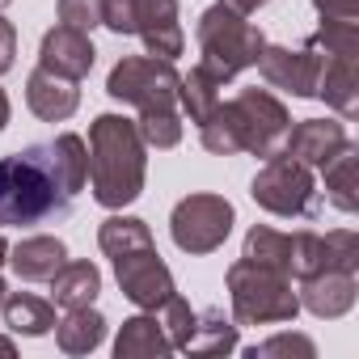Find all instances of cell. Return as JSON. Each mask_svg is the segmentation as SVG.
I'll list each match as a JSON object with an SVG mask.
<instances>
[{
  "mask_svg": "<svg viewBox=\"0 0 359 359\" xmlns=\"http://www.w3.org/2000/svg\"><path fill=\"white\" fill-rule=\"evenodd\" d=\"M229 351H237V325L224 317V309L199 313L187 338V355H229Z\"/></svg>",
  "mask_w": 359,
  "mask_h": 359,
  "instance_id": "cell-24",
  "label": "cell"
},
{
  "mask_svg": "<svg viewBox=\"0 0 359 359\" xmlns=\"http://www.w3.org/2000/svg\"><path fill=\"white\" fill-rule=\"evenodd\" d=\"M355 165H359L355 144L338 148V152L321 165V177H325V199H330L338 212H346V216L359 208V177H355Z\"/></svg>",
  "mask_w": 359,
  "mask_h": 359,
  "instance_id": "cell-23",
  "label": "cell"
},
{
  "mask_svg": "<svg viewBox=\"0 0 359 359\" xmlns=\"http://www.w3.org/2000/svg\"><path fill=\"white\" fill-rule=\"evenodd\" d=\"M0 317L13 334H26V338H43L55 330V304L30 292H9L5 304H0Z\"/></svg>",
  "mask_w": 359,
  "mask_h": 359,
  "instance_id": "cell-20",
  "label": "cell"
},
{
  "mask_svg": "<svg viewBox=\"0 0 359 359\" xmlns=\"http://www.w3.org/2000/svg\"><path fill=\"white\" fill-rule=\"evenodd\" d=\"M26 106H30L43 123H64V118L76 114L81 89H76V81H68V76H55V72H47V68H34L30 81H26Z\"/></svg>",
  "mask_w": 359,
  "mask_h": 359,
  "instance_id": "cell-16",
  "label": "cell"
},
{
  "mask_svg": "<svg viewBox=\"0 0 359 359\" xmlns=\"http://www.w3.org/2000/svg\"><path fill=\"white\" fill-rule=\"evenodd\" d=\"M102 338H106V317L93 304L68 309V317L55 321V342H60L64 355H89V351L102 346Z\"/></svg>",
  "mask_w": 359,
  "mask_h": 359,
  "instance_id": "cell-22",
  "label": "cell"
},
{
  "mask_svg": "<svg viewBox=\"0 0 359 359\" xmlns=\"http://www.w3.org/2000/svg\"><path fill=\"white\" fill-rule=\"evenodd\" d=\"M64 262H68V245H64L60 237H47V233L9 245V266H13V275L26 279V283H47Z\"/></svg>",
  "mask_w": 359,
  "mask_h": 359,
  "instance_id": "cell-18",
  "label": "cell"
},
{
  "mask_svg": "<svg viewBox=\"0 0 359 359\" xmlns=\"http://www.w3.org/2000/svg\"><path fill=\"white\" fill-rule=\"evenodd\" d=\"M97 51L89 43V34L72 30V26H55L43 34V47H39V68L55 72V76H68V81H85L89 68H93Z\"/></svg>",
  "mask_w": 359,
  "mask_h": 359,
  "instance_id": "cell-13",
  "label": "cell"
},
{
  "mask_svg": "<svg viewBox=\"0 0 359 359\" xmlns=\"http://www.w3.org/2000/svg\"><path fill=\"white\" fill-rule=\"evenodd\" d=\"M317 64H321V55L304 43V47H262V55H258V72H262V81L271 85V89H287L292 97H317Z\"/></svg>",
  "mask_w": 359,
  "mask_h": 359,
  "instance_id": "cell-12",
  "label": "cell"
},
{
  "mask_svg": "<svg viewBox=\"0 0 359 359\" xmlns=\"http://www.w3.org/2000/svg\"><path fill=\"white\" fill-rule=\"evenodd\" d=\"M89 182V144L72 131L0 156V229L64 220Z\"/></svg>",
  "mask_w": 359,
  "mask_h": 359,
  "instance_id": "cell-1",
  "label": "cell"
},
{
  "mask_svg": "<svg viewBox=\"0 0 359 359\" xmlns=\"http://www.w3.org/2000/svg\"><path fill=\"white\" fill-rule=\"evenodd\" d=\"M325 245V271H359V233L334 229L321 237Z\"/></svg>",
  "mask_w": 359,
  "mask_h": 359,
  "instance_id": "cell-28",
  "label": "cell"
},
{
  "mask_svg": "<svg viewBox=\"0 0 359 359\" xmlns=\"http://www.w3.org/2000/svg\"><path fill=\"white\" fill-rule=\"evenodd\" d=\"M355 271H317L309 279H300V309H309L321 321L346 317L355 309Z\"/></svg>",
  "mask_w": 359,
  "mask_h": 359,
  "instance_id": "cell-14",
  "label": "cell"
},
{
  "mask_svg": "<svg viewBox=\"0 0 359 359\" xmlns=\"http://www.w3.org/2000/svg\"><path fill=\"white\" fill-rule=\"evenodd\" d=\"M97 245H102V254L114 262V279H118L123 296H127L135 309L156 313V309L177 292V287H173V275H169V266L161 262L156 241H152V233H148L144 220H135V216H110V220H102Z\"/></svg>",
  "mask_w": 359,
  "mask_h": 359,
  "instance_id": "cell-4",
  "label": "cell"
},
{
  "mask_svg": "<svg viewBox=\"0 0 359 359\" xmlns=\"http://www.w3.org/2000/svg\"><path fill=\"white\" fill-rule=\"evenodd\" d=\"M220 5H229L233 13H241V18H250V13H258L262 5H271V0H220Z\"/></svg>",
  "mask_w": 359,
  "mask_h": 359,
  "instance_id": "cell-33",
  "label": "cell"
},
{
  "mask_svg": "<svg viewBox=\"0 0 359 359\" xmlns=\"http://www.w3.org/2000/svg\"><path fill=\"white\" fill-rule=\"evenodd\" d=\"M5 127H9V93L0 89V131H5Z\"/></svg>",
  "mask_w": 359,
  "mask_h": 359,
  "instance_id": "cell-34",
  "label": "cell"
},
{
  "mask_svg": "<svg viewBox=\"0 0 359 359\" xmlns=\"http://www.w3.org/2000/svg\"><path fill=\"white\" fill-rule=\"evenodd\" d=\"M229 300L241 325H279V321H296L300 313V296L292 292V279L254 258H237L229 266Z\"/></svg>",
  "mask_w": 359,
  "mask_h": 359,
  "instance_id": "cell-6",
  "label": "cell"
},
{
  "mask_svg": "<svg viewBox=\"0 0 359 359\" xmlns=\"http://www.w3.org/2000/svg\"><path fill=\"white\" fill-rule=\"evenodd\" d=\"M156 317H161V330H165V338H169V346L173 351H187V338H191V330H195V309L182 300V296H169L161 309H156Z\"/></svg>",
  "mask_w": 359,
  "mask_h": 359,
  "instance_id": "cell-26",
  "label": "cell"
},
{
  "mask_svg": "<svg viewBox=\"0 0 359 359\" xmlns=\"http://www.w3.org/2000/svg\"><path fill=\"white\" fill-rule=\"evenodd\" d=\"M321 22H359V0H313Z\"/></svg>",
  "mask_w": 359,
  "mask_h": 359,
  "instance_id": "cell-31",
  "label": "cell"
},
{
  "mask_svg": "<svg viewBox=\"0 0 359 359\" xmlns=\"http://www.w3.org/2000/svg\"><path fill=\"white\" fill-rule=\"evenodd\" d=\"M5 262H9V241L0 237V266H5Z\"/></svg>",
  "mask_w": 359,
  "mask_h": 359,
  "instance_id": "cell-36",
  "label": "cell"
},
{
  "mask_svg": "<svg viewBox=\"0 0 359 359\" xmlns=\"http://www.w3.org/2000/svg\"><path fill=\"white\" fill-rule=\"evenodd\" d=\"M173 346L161 330V317L156 313H140V317H127L118 338H114V355L118 359H165Z\"/></svg>",
  "mask_w": 359,
  "mask_h": 359,
  "instance_id": "cell-19",
  "label": "cell"
},
{
  "mask_svg": "<svg viewBox=\"0 0 359 359\" xmlns=\"http://www.w3.org/2000/svg\"><path fill=\"white\" fill-rule=\"evenodd\" d=\"M5 296H9V287H5V279H0V304H5Z\"/></svg>",
  "mask_w": 359,
  "mask_h": 359,
  "instance_id": "cell-37",
  "label": "cell"
},
{
  "mask_svg": "<svg viewBox=\"0 0 359 359\" xmlns=\"http://www.w3.org/2000/svg\"><path fill=\"white\" fill-rule=\"evenodd\" d=\"M55 9H60V26H72L81 34L102 26V0H60Z\"/></svg>",
  "mask_w": 359,
  "mask_h": 359,
  "instance_id": "cell-30",
  "label": "cell"
},
{
  "mask_svg": "<svg viewBox=\"0 0 359 359\" xmlns=\"http://www.w3.org/2000/svg\"><path fill=\"white\" fill-rule=\"evenodd\" d=\"M351 144V135H346V127L338 123V118H304V123H296L292 131H287V140H283V152L287 156H296L300 165H309V169H321L338 148H346Z\"/></svg>",
  "mask_w": 359,
  "mask_h": 359,
  "instance_id": "cell-15",
  "label": "cell"
},
{
  "mask_svg": "<svg viewBox=\"0 0 359 359\" xmlns=\"http://www.w3.org/2000/svg\"><path fill=\"white\" fill-rule=\"evenodd\" d=\"M250 195L262 212L283 216V220H313L317 216V182H313V169L300 165L287 152L266 156V165L254 173Z\"/></svg>",
  "mask_w": 359,
  "mask_h": 359,
  "instance_id": "cell-9",
  "label": "cell"
},
{
  "mask_svg": "<svg viewBox=\"0 0 359 359\" xmlns=\"http://www.w3.org/2000/svg\"><path fill=\"white\" fill-rule=\"evenodd\" d=\"M241 258H254L287 279H309L317 271H325V245H321V233H279V229H266V224H254L245 233V254Z\"/></svg>",
  "mask_w": 359,
  "mask_h": 359,
  "instance_id": "cell-11",
  "label": "cell"
},
{
  "mask_svg": "<svg viewBox=\"0 0 359 359\" xmlns=\"http://www.w3.org/2000/svg\"><path fill=\"white\" fill-rule=\"evenodd\" d=\"M5 5H9V0H0V9H5Z\"/></svg>",
  "mask_w": 359,
  "mask_h": 359,
  "instance_id": "cell-38",
  "label": "cell"
},
{
  "mask_svg": "<svg viewBox=\"0 0 359 359\" xmlns=\"http://www.w3.org/2000/svg\"><path fill=\"white\" fill-rule=\"evenodd\" d=\"M0 355H5V359H13V355H18V346H13V338H0Z\"/></svg>",
  "mask_w": 359,
  "mask_h": 359,
  "instance_id": "cell-35",
  "label": "cell"
},
{
  "mask_svg": "<svg viewBox=\"0 0 359 359\" xmlns=\"http://www.w3.org/2000/svg\"><path fill=\"white\" fill-rule=\"evenodd\" d=\"M313 47V43H309ZM317 51V47H313ZM321 64H317V97L325 106H334L342 118H355L359 114V81H355V55H325L317 51Z\"/></svg>",
  "mask_w": 359,
  "mask_h": 359,
  "instance_id": "cell-17",
  "label": "cell"
},
{
  "mask_svg": "<svg viewBox=\"0 0 359 359\" xmlns=\"http://www.w3.org/2000/svg\"><path fill=\"white\" fill-rule=\"evenodd\" d=\"M195 39H199V51H203L199 68H208L220 85H229V81H237L245 68H254L258 55H262V47H266L262 30H258L250 18L233 13L229 5L203 9V18H199V26H195Z\"/></svg>",
  "mask_w": 359,
  "mask_h": 359,
  "instance_id": "cell-5",
  "label": "cell"
},
{
  "mask_svg": "<svg viewBox=\"0 0 359 359\" xmlns=\"http://www.w3.org/2000/svg\"><path fill=\"white\" fill-rule=\"evenodd\" d=\"M13 60H18V30L0 18V76L13 68Z\"/></svg>",
  "mask_w": 359,
  "mask_h": 359,
  "instance_id": "cell-32",
  "label": "cell"
},
{
  "mask_svg": "<svg viewBox=\"0 0 359 359\" xmlns=\"http://www.w3.org/2000/svg\"><path fill=\"white\" fill-rule=\"evenodd\" d=\"M177 85H182V76H177L173 60L161 55H127L106 76V93L114 102L135 106L140 118L177 114Z\"/></svg>",
  "mask_w": 359,
  "mask_h": 359,
  "instance_id": "cell-7",
  "label": "cell"
},
{
  "mask_svg": "<svg viewBox=\"0 0 359 359\" xmlns=\"http://www.w3.org/2000/svg\"><path fill=\"white\" fill-rule=\"evenodd\" d=\"M220 81L208 72V68H191L187 76H182V85H177V106H182L187 114H191V123L199 127L216 106H220Z\"/></svg>",
  "mask_w": 359,
  "mask_h": 359,
  "instance_id": "cell-25",
  "label": "cell"
},
{
  "mask_svg": "<svg viewBox=\"0 0 359 359\" xmlns=\"http://www.w3.org/2000/svg\"><path fill=\"white\" fill-rule=\"evenodd\" d=\"M102 26L140 39L144 51L161 60H177L187 47L182 22H177V0H102Z\"/></svg>",
  "mask_w": 359,
  "mask_h": 359,
  "instance_id": "cell-8",
  "label": "cell"
},
{
  "mask_svg": "<svg viewBox=\"0 0 359 359\" xmlns=\"http://www.w3.org/2000/svg\"><path fill=\"white\" fill-rule=\"evenodd\" d=\"M148 173V144L135 131V118L97 114L89 127V187L93 199L110 212L127 208L144 191Z\"/></svg>",
  "mask_w": 359,
  "mask_h": 359,
  "instance_id": "cell-3",
  "label": "cell"
},
{
  "mask_svg": "<svg viewBox=\"0 0 359 359\" xmlns=\"http://www.w3.org/2000/svg\"><path fill=\"white\" fill-rule=\"evenodd\" d=\"M287 131H292V114L266 89H241L229 102L220 97V106L199 123V140L216 156L250 152V156H262L266 161V156L283 152Z\"/></svg>",
  "mask_w": 359,
  "mask_h": 359,
  "instance_id": "cell-2",
  "label": "cell"
},
{
  "mask_svg": "<svg viewBox=\"0 0 359 359\" xmlns=\"http://www.w3.org/2000/svg\"><path fill=\"white\" fill-rule=\"evenodd\" d=\"M237 224V212L224 195H187L169 216V237L182 254H216Z\"/></svg>",
  "mask_w": 359,
  "mask_h": 359,
  "instance_id": "cell-10",
  "label": "cell"
},
{
  "mask_svg": "<svg viewBox=\"0 0 359 359\" xmlns=\"http://www.w3.org/2000/svg\"><path fill=\"white\" fill-rule=\"evenodd\" d=\"M309 43L325 55H355L359 60V22H321V30Z\"/></svg>",
  "mask_w": 359,
  "mask_h": 359,
  "instance_id": "cell-27",
  "label": "cell"
},
{
  "mask_svg": "<svg viewBox=\"0 0 359 359\" xmlns=\"http://www.w3.org/2000/svg\"><path fill=\"white\" fill-rule=\"evenodd\" d=\"M245 355H250V359H271V355H300V359H313L317 346H313V338H304V334H275V338H266V342H254Z\"/></svg>",
  "mask_w": 359,
  "mask_h": 359,
  "instance_id": "cell-29",
  "label": "cell"
},
{
  "mask_svg": "<svg viewBox=\"0 0 359 359\" xmlns=\"http://www.w3.org/2000/svg\"><path fill=\"white\" fill-rule=\"evenodd\" d=\"M47 283H51V296L60 309H85L102 292V271L93 262H64Z\"/></svg>",
  "mask_w": 359,
  "mask_h": 359,
  "instance_id": "cell-21",
  "label": "cell"
}]
</instances>
